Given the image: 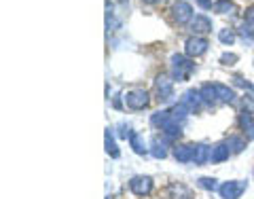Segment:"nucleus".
<instances>
[{
    "instance_id": "1",
    "label": "nucleus",
    "mask_w": 254,
    "mask_h": 199,
    "mask_svg": "<svg viewBox=\"0 0 254 199\" xmlns=\"http://www.w3.org/2000/svg\"><path fill=\"white\" fill-rule=\"evenodd\" d=\"M151 125L161 130L163 136L170 140H176L182 136V123H178L174 116H172L170 110H157V113L151 115Z\"/></svg>"
},
{
    "instance_id": "2",
    "label": "nucleus",
    "mask_w": 254,
    "mask_h": 199,
    "mask_svg": "<svg viewBox=\"0 0 254 199\" xmlns=\"http://www.w3.org/2000/svg\"><path fill=\"white\" fill-rule=\"evenodd\" d=\"M172 64V79L174 81H187L195 70L193 57H189L187 53H174L170 57Z\"/></svg>"
},
{
    "instance_id": "3",
    "label": "nucleus",
    "mask_w": 254,
    "mask_h": 199,
    "mask_svg": "<svg viewBox=\"0 0 254 199\" xmlns=\"http://www.w3.org/2000/svg\"><path fill=\"white\" fill-rule=\"evenodd\" d=\"M170 19L176 23V26H187V23L193 21V7L187 2V0H176L174 4L170 7Z\"/></svg>"
},
{
    "instance_id": "4",
    "label": "nucleus",
    "mask_w": 254,
    "mask_h": 199,
    "mask_svg": "<svg viewBox=\"0 0 254 199\" xmlns=\"http://www.w3.org/2000/svg\"><path fill=\"white\" fill-rule=\"evenodd\" d=\"M123 102L129 110H144L151 104V96L146 89H129L123 96Z\"/></svg>"
},
{
    "instance_id": "5",
    "label": "nucleus",
    "mask_w": 254,
    "mask_h": 199,
    "mask_svg": "<svg viewBox=\"0 0 254 199\" xmlns=\"http://www.w3.org/2000/svg\"><path fill=\"white\" fill-rule=\"evenodd\" d=\"M155 91H157V98L161 102H170L174 98V79L170 74L161 72L157 79H155Z\"/></svg>"
},
{
    "instance_id": "6",
    "label": "nucleus",
    "mask_w": 254,
    "mask_h": 199,
    "mask_svg": "<svg viewBox=\"0 0 254 199\" xmlns=\"http://www.w3.org/2000/svg\"><path fill=\"white\" fill-rule=\"evenodd\" d=\"M207 47H210V43L206 36H189L184 40V53L189 57H201L207 51Z\"/></svg>"
},
{
    "instance_id": "7",
    "label": "nucleus",
    "mask_w": 254,
    "mask_h": 199,
    "mask_svg": "<svg viewBox=\"0 0 254 199\" xmlns=\"http://www.w3.org/2000/svg\"><path fill=\"white\" fill-rule=\"evenodd\" d=\"M153 186H155V182H153L151 176H134L129 180V191L134 193V195H138V197L151 195Z\"/></svg>"
},
{
    "instance_id": "8",
    "label": "nucleus",
    "mask_w": 254,
    "mask_h": 199,
    "mask_svg": "<svg viewBox=\"0 0 254 199\" xmlns=\"http://www.w3.org/2000/svg\"><path fill=\"white\" fill-rule=\"evenodd\" d=\"M246 180H231V182H222L218 193L222 199H239L241 193L246 191Z\"/></svg>"
},
{
    "instance_id": "9",
    "label": "nucleus",
    "mask_w": 254,
    "mask_h": 199,
    "mask_svg": "<svg viewBox=\"0 0 254 199\" xmlns=\"http://www.w3.org/2000/svg\"><path fill=\"white\" fill-rule=\"evenodd\" d=\"M189 30L193 32V36H206V34L212 32V19L207 15H195L193 21L189 23Z\"/></svg>"
},
{
    "instance_id": "10",
    "label": "nucleus",
    "mask_w": 254,
    "mask_h": 199,
    "mask_svg": "<svg viewBox=\"0 0 254 199\" xmlns=\"http://www.w3.org/2000/svg\"><path fill=\"white\" fill-rule=\"evenodd\" d=\"M170 142L172 140L167 136H155L153 142H151V155L155 157V159H165L167 157V149H170Z\"/></svg>"
},
{
    "instance_id": "11",
    "label": "nucleus",
    "mask_w": 254,
    "mask_h": 199,
    "mask_svg": "<svg viewBox=\"0 0 254 199\" xmlns=\"http://www.w3.org/2000/svg\"><path fill=\"white\" fill-rule=\"evenodd\" d=\"M238 125H239V130L246 133L248 140L254 138V115H252V113H248V110H241V113L238 115Z\"/></svg>"
},
{
    "instance_id": "12",
    "label": "nucleus",
    "mask_w": 254,
    "mask_h": 199,
    "mask_svg": "<svg viewBox=\"0 0 254 199\" xmlns=\"http://www.w3.org/2000/svg\"><path fill=\"white\" fill-rule=\"evenodd\" d=\"M180 104H184L190 113H195V110H199L201 108V104H204V100H201L199 96V89L195 91V89H189V91H184L182 93V98H180Z\"/></svg>"
},
{
    "instance_id": "13",
    "label": "nucleus",
    "mask_w": 254,
    "mask_h": 199,
    "mask_svg": "<svg viewBox=\"0 0 254 199\" xmlns=\"http://www.w3.org/2000/svg\"><path fill=\"white\" fill-rule=\"evenodd\" d=\"M193 149H195V144H176L174 159L180 163H193Z\"/></svg>"
},
{
    "instance_id": "14",
    "label": "nucleus",
    "mask_w": 254,
    "mask_h": 199,
    "mask_svg": "<svg viewBox=\"0 0 254 199\" xmlns=\"http://www.w3.org/2000/svg\"><path fill=\"white\" fill-rule=\"evenodd\" d=\"M210 155H212V149L207 144H195L193 149V163L195 166H204V163L210 161Z\"/></svg>"
},
{
    "instance_id": "15",
    "label": "nucleus",
    "mask_w": 254,
    "mask_h": 199,
    "mask_svg": "<svg viewBox=\"0 0 254 199\" xmlns=\"http://www.w3.org/2000/svg\"><path fill=\"white\" fill-rule=\"evenodd\" d=\"M199 96L201 100H204V104H207V106H212V104L218 102V96H216V85L214 83H206L199 87Z\"/></svg>"
},
{
    "instance_id": "16",
    "label": "nucleus",
    "mask_w": 254,
    "mask_h": 199,
    "mask_svg": "<svg viewBox=\"0 0 254 199\" xmlns=\"http://www.w3.org/2000/svg\"><path fill=\"white\" fill-rule=\"evenodd\" d=\"M216 85V96H218V102H224V104H233L235 102V89L229 85H222V83H214Z\"/></svg>"
},
{
    "instance_id": "17",
    "label": "nucleus",
    "mask_w": 254,
    "mask_h": 199,
    "mask_svg": "<svg viewBox=\"0 0 254 199\" xmlns=\"http://www.w3.org/2000/svg\"><path fill=\"white\" fill-rule=\"evenodd\" d=\"M229 157H231V150H229L227 142H221V144L212 146V155H210L212 163H222V161H227Z\"/></svg>"
},
{
    "instance_id": "18",
    "label": "nucleus",
    "mask_w": 254,
    "mask_h": 199,
    "mask_svg": "<svg viewBox=\"0 0 254 199\" xmlns=\"http://www.w3.org/2000/svg\"><path fill=\"white\" fill-rule=\"evenodd\" d=\"M104 146H106V153L111 155L112 159H119L121 150H119L117 142H114V130H111V127L106 130V138H104Z\"/></svg>"
},
{
    "instance_id": "19",
    "label": "nucleus",
    "mask_w": 254,
    "mask_h": 199,
    "mask_svg": "<svg viewBox=\"0 0 254 199\" xmlns=\"http://www.w3.org/2000/svg\"><path fill=\"white\" fill-rule=\"evenodd\" d=\"M246 144H248L246 136H229V140H227V146H229L231 155H239L241 150L246 149Z\"/></svg>"
},
{
    "instance_id": "20",
    "label": "nucleus",
    "mask_w": 254,
    "mask_h": 199,
    "mask_svg": "<svg viewBox=\"0 0 254 199\" xmlns=\"http://www.w3.org/2000/svg\"><path fill=\"white\" fill-rule=\"evenodd\" d=\"M129 146L134 149V153H136V155H146V153H148L146 142H144L142 136H140L138 132H131V136H129Z\"/></svg>"
},
{
    "instance_id": "21",
    "label": "nucleus",
    "mask_w": 254,
    "mask_h": 199,
    "mask_svg": "<svg viewBox=\"0 0 254 199\" xmlns=\"http://www.w3.org/2000/svg\"><path fill=\"white\" fill-rule=\"evenodd\" d=\"M212 11L218 13V15H233L235 13V4H233V0H216Z\"/></svg>"
},
{
    "instance_id": "22",
    "label": "nucleus",
    "mask_w": 254,
    "mask_h": 199,
    "mask_svg": "<svg viewBox=\"0 0 254 199\" xmlns=\"http://www.w3.org/2000/svg\"><path fill=\"white\" fill-rule=\"evenodd\" d=\"M235 32H238V36L244 40V43H248V45L254 43V26H250V23H246V21L239 23V28Z\"/></svg>"
},
{
    "instance_id": "23",
    "label": "nucleus",
    "mask_w": 254,
    "mask_h": 199,
    "mask_svg": "<svg viewBox=\"0 0 254 199\" xmlns=\"http://www.w3.org/2000/svg\"><path fill=\"white\" fill-rule=\"evenodd\" d=\"M170 113H172V116H174L178 123H184V121H187V116L190 115V110L184 106V104H176V106L170 108Z\"/></svg>"
},
{
    "instance_id": "24",
    "label": "nucleus",
    "mask_w": 254,
    "mask_h": 199,
    "mask_svg": "<svg viewBox=\"0 0 254 199\" xmlns=\"http://www.w3.org/2000/svg\"><path fill=\"white\" fill-rule=\"evenodd\" d=\"M218 40H221L222 45H227V47H231L238 40V32L235 30H231V28H224V30H221L218 32Z\"/></svg>"
},
{
    "instance_id": "25",
    "label": "nucleus",
    "mask_w": 254,
    "mask_h": 199,
    "mask_svg": "<svg viewBox=\"0 0 254 199\" xmlns=\"http://www.w3.org/2000/svg\"><path fill=\"white\" fill-rule=\"evenodd\" d=\"M218 180L216 178H210V176H201L199 180H197V186L199 189H204V191H218L221 186L216 184Z\"/></svg>"
},
{
    "instance_id": "26",
    "label": "nucleus",
    "mask_w": 254,
    "mask_h": 199,
    "mask_svg": "<svg viewBox=\"0 0 254 199\" xmlns=\"http://www.w3.org/2000/svg\"><path fill=\"white\" fill-rule=\"evenodd\" d=\"M238 60H239V57L235 55V53H222L221 55V64H222V66H235Z\"/></svg>"
},
{
    "instance_id": "27",
    "label": "nucleus",
    "mask_w": 254,
    "mask_h": 199,
    "mask_svg": "<svg viewBox=\"0 0 254 199\" xmlns=\"http://www.w3.org/2000/svg\"><path fill=\"white\" fill-rule=\"evenodd\" d=\"M241 102H244V110H248V113L254 115V93H244V98H241Z\"/></svg>"
},
{
    "instance_id": "28",
    "label": "nucleus",
    "mask_w": 254,
    "mask_h": 199,
    "mask_svg": "<svg viewBox=\"0 0 254 199\" xmlns=\"http://www.w3.org/2000/svg\"><path fill=\"white\" fill-rule=\"evenodd\" d=\"M233 85H235V87H244V89H248L250 93H254V85L248 83V81L241 79V77H233Z\"/></svg>"
},
{
    "instance_id": "29",
    "label": "nucleus",
    "mask_w": 254,
    "mask_h": 199,
    "mask_svg": "<svg viewBox=\"0 0 254 199\" xmlns=\"http://www.w3.org/2000/svg\"><path fill=\"white\" fill-rule=\"evenodd\" d=\"M117 136L119 138H129L131 136V130H129V125H127V123H119V125H117Z\"/></svg>"
},
{
    "instance_id": "30",
    "label": "nucleus",
    "mask_w": 254,
    "mask_h": 199,
    "mask_svg": "<svg viewBox=\"0 0 254 199\" xmlns=\"http://www.w3.org/2000/svg\"><path fill=\"white\" fill-rule=\"evenodd\" d=\"M244 19H246V23L254 26V7H248V9L244 11Z\"/></svg>"
},
{
    "instance_id": "31",
    "label": "nucleus",
    "mask_w": 254,
    "mask_h": 199,
    "mask_svg": "<svg viewBox=\"0 0 254 199\" xmlns=\"http://www.w3.org/2000/svg\"><path fill=\"white\" fill-rule=\"evenodd\" d=\"M197 4H199V7L201 9H212V7H214V2H212V0H197Z\"/></svg>"
},
{
    "instance_id": "32",
    "label": "nucleus",
    "mask_w": 254,
    "mask_h": 199,
    "mask_svg": "<svg viewBox=\"0 0 254 199\" xmlns=\"http://www.w3.org/2000/svg\"><path fill=\"white\" fill-rule=\"evenodd\" d=\"M144 4H159V2H163V0H142Z\"/></svg>"
},
{
    "instance_id": "33",
    "label": "nucleus",
    "mask_w": 254,
    "mask_h": 199,
    "mask_svg": "<svg viewBox=\"0 0 254 199\" xmlns=\"http://www.w3.org/2000/svg\"><path fill=\"white\" fill-rule=\"evenodd\" d=\"M106 199H111V197H106Z\"/></svg>"
}]
</instances>
